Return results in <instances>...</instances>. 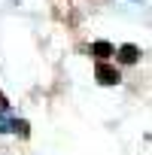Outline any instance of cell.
<instances>
[{"instance_id":"1","label":"cell","mask_w":152,"mask_h":155,"mask_svg":"<svg viewBox=\"0 0 152 155\" xmlns=\"http://www.w3.org/2000/svg\"><path fill=\"white\" fill-rule=\"evenodd\" d=\"M94 76H97V82H101V85H119V79H122L119 70L110 67V64H97V67H94Z\"/></svg>"},{"instance_id":"2","label":"cell","mask_w":152,"mask_h":155,"mask_svg":"<svg viewBox=\"0 0 152 155\" xmlns=\"http://www.w3.org/2000/svg\"><path fill=\"white\" fill-rule=\"evenodd\" d=\"M116 55H119V61H122V64H137V61H140V49H137V46H131V43H125Z\"/></svg>"},{"instance_id":"3","label":"cell","mask_w":152,"mask_h":155,"mask_svg":"<svg viewBox=\"0 0 152 155\" xmlns=\"http://www.w3.org/2000/svg\"><path fill=\"white\" fill-rule=\"evenodd\" d=\"M91 55L94 58H110V55H116V49L107 40H97V43H91Z\"/></svg>"},{"instance_id":"4","label":"cell","mask_w":152,"mask_h":155,"mask_svg":"<svg viewBox=\"0 0 152 155\" xmlns=\"http://www.w3.org/2000/svg\"><path fill=\"white\" fill-rule=\"evenodd\" d=\"M12 122H15V119H9L6 110H0V134H9V131H12Z\"/></svg>"},{"instance_id":"5","label":"cell","mask_w":152,"mask_h":155,"mask_svg":"<svg viewBox=\"0 0 152 155\" xmlns=\"http://www.w3.org/2000/svg\"><path fill=\"white\" fill-rule=\"evenodd\" d=\"M12 131L21 134V137H28V134H31V125H28L25 119H18V122H12Z\"/></svg>"},{"instance_id":"6","label":"cell","mask_w":152,"mask_h":155,"mask_svg":"<svg viewBox=\"0 0 152 155\" xmlns=\"http://www.w3.org/2000/svg\"><path fill=\"white\" fill-rule=\"evenodd\" d=\"M6 107H9V104H6V97H3V94H0V110H6Z\"/></svg>"}]
</instances>
